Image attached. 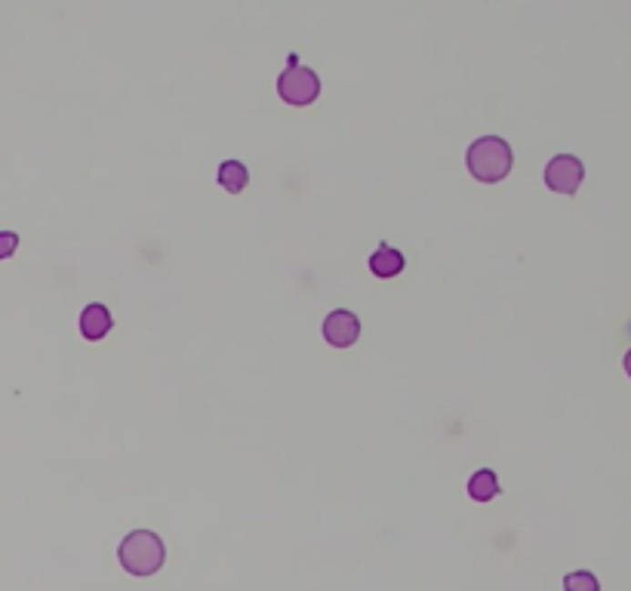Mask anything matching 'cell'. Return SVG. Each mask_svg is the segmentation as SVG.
Returning a JSON list of instances; mask_svg holds the SVG:
<instances>
[{"label": "cell", "mask_w": 631, "mask_h": 591, "mask_svg": "<svg viewBox=\"0 0 631 591\" xmlns=\"http://www.w3.org/2000/svg\"><path fill=\"white\" fill-rule=\"evenodd\" d=\"M117 561L133 576H155L167 561V545L160 542L158 533L133 530L117 545Z\"/></svg>", "instance_id": "6da1fadb"}, {"label": "cell", "mask_w": 631, "mask_h": 591, "mask_svg": "<svg viewBox=\"0 0 631 591\" xmlns=\"http://www.w3.org/2000/svg\"><path fill=\"white\" fill-rule=\"evenodd\" d=\"M370 271L376 278H398L403 271V253L398 247H379L373 256H370Z\"/></svg>", "instance_id": "52a82bcc"}, {"label": "cell", "mask_w": 631, "mask_h": 591, "mask_svg": "<svg viewBox=\"0 0 631 591\" xmlns=\"http://www.w3.org/2000/svg\"><path fill=\"white\" fill-rule=\"evenodd\" d=\"M512 145L499 139V136H481V139L472 142L465 155L468 173L477 182H503L512 173Z\"/></svg>", "instance_id": "7a4b0ae2"}, {"label": "cell", "mask_w": 631, "mask_h": 591, "mask_svg": "<svg viewBox=\"0 0 631 591\" xmlns=\"http://www.w3.org/2000/svg\"><path fill=\"white\" fill-rule=\"evenodd\" d=\"M622 363H626V373L631 376V348H628V352H626V361H622Z\"/></svg>", "instance_id": "7c38bea8"}, {"label": "cell", "mask_w": 631, "mask_h": 591, "mask_svg": "<svg viewBox=\"0 0 631 591\" xmlns=\"http://www.w3.org/2000/svg\"><path fill=\"white\" fill-rule=\"evenodd\" d=\"M216 176H219V185H222V189L231 191V194L244 191L247 182H249V173H247V167L240 164V160H225Z\"/></svg>", "instance_id": "9c48e42d"}, {"label": "cell", "mask_w": 631, "mask_h": 591, "mask_svg": "<svg viewBox=\"0 0 631 591\" xmlns=\"http://www.w3.org/2000/svg\"><path fill=\"white\" fill-rule=\"evenodd\" d=\"M278 93L290 105H311L321 93V80L311 68H302L296 56H290L287 71L278 77Z\"/></svg>", "instance_id": "3957f363"}, {"label": "cell", "mask_w": 631, "mask_h": 591, "mask_svg": "<svg viewBox=\"0 0 631 591\" xmlns=\"http://www.w3.org/2000/svg\"><path fill=\"white\" fill-rule=\"evenodd\" d=\"M19 247V234L13 231H0V259H10Z\"/></svg>", "instance_id": "8fae6325"}, {"label": "cell", "mask_w": 631, "mask_h": 591, "mask_svg": "<svg viewBox=\"0 0 631 591\" xmlns=\"http://www.w3.org/2000/svg\"><path fill=\"white\" fill-rule=\"evenodd\" d=\"M585 179V167L573 155H557L545 167V185L557 194H576V189Z\"/></svg>", "instance_id": "277c9868"}, {"label": "cell", "mask_w": 631, "mask_h": 591, "mask_svg": "<svg viewBox=\"0 0 631 591\" xmlns=\"http://www.w3.org/2000/svg\"><path fill=\"white\" fill-rule=\"evenodd\" d=\"M111 327H115V321H111V311L105 309V305H99V302L87 305L84 314H80V333L90 339V342H99L102 336H108Z\"/></svg>", "instance_id": "8992f818"}, {"label": "cell", "mask_w": 631, "mask_h": 591, "mask_svg": "<svg viewBox=\"0 0 631 591\" xmlns=\"http://www.w3.org/2000/svg\"><path fill=\"white\" fill-rule=\"evenodd\" d=\"M361 336V321L354 311H345V309H336L327 314V321H323V339H327L330 345L336 348H348L354 345Z\"/></svg>", "instance_id": "5b68a950"}, {"label": "cell", "mask_w": 631, "mask_h": 591, "mask_svg": "<svg viewBox=\"0 0 631 591\" xmlns=\"http://www.w3.org/2000/svg\"><path fill=\"white\" fill-rule=\"evenodd\" d=\"M564 591H601V582L595 579V573L576 570L564 576Z\"/></svg>", "instance_id": "30bf717a"}, {"label": "cell", "mask_w": 631, "mask_h": 591, "mask_svg": "<svg viewBox=\"0 0 631 591\" xmlns=\"http://www.w3.org/2000/svg\"><path fill=\"white\" fill-rule=\"evenodd\" d=\"M496 493H499V481H496V472H490V468L474 472L472 481H468V496L474 502H490V499H496Z\"/></svg>", "instance_id": "ba28073f"}]
</instances>
